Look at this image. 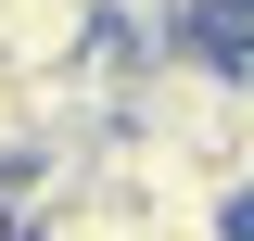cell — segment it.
Returning <instances> with one entry per match:
<instances>
[{
  "label": "cell",
  "mask_w": 254,
  "mask_h": 241,
  "mask_svg": "<svg viewBox=\"0 0 254 241\" xmlns=\"http://www.w3.org/2000/svg\"><path fill=\"white\" fill-rule=\"evenodd\" d=\"M38 241H165V229H153V203H140V190H127V178H102L89 203L64 216V229H38Z\"/></svg>",
  "instance_id": "obj_1"
},
{
  "label": "cell",
  "mask_w": 254,
  "mask_h": 241,
  "mask_svg": "<svg viewBox=\"0 0 254 241\" xmlns=\"http://www.w3.org/2000/svg\"><path fill=\"white\" fill-rule=\"evenodd\" d=\"M102 13H115V38H203L229 0H102Z\"/></svg>",
  "instance_id": "obj_2"
},
{
  "label": "cell",
  "mask_w": 254,
  "mask_h": 241,
  "mask_svg": "<svg viewBox=\"0 0 254 241\" xmlns=\"http://www.w3.org/2000/svg\"><path fill=\"white\" fill-rule=\"evenodd\" d=\"M0 241H26V229H13V216H0Z\"/></svg>",
  "instance_id": "obj_3"
},
{
  "label": "cell",
  "mask_w": 254,
  "mask_h": 241,
  "mask_svg": "<svg viewBox=\"0 0 254 241\" xmlns=\"http://www.w3.org/2000/svg\"><path fill=\"white\" fill-rule=\"evenodd\" d=\"M242 241H254V203H242Z\"/></svg>",
  "instance_id": "obj_4"
},
{
  "label": "cell",
  "mask_w": 254,
  "mask_h": 241,
  "mask_svg": "<svg viewBox=\"0 0 254 241\" xmlns=\"http://www.w3.org/2000/svg\"><path fill=\"white\" fill-rule=\"evenodd\" d=\"M0 165H13V152H0Z\"/></svg>",
  "instance_id": "obj_5"
}]
</instances>
